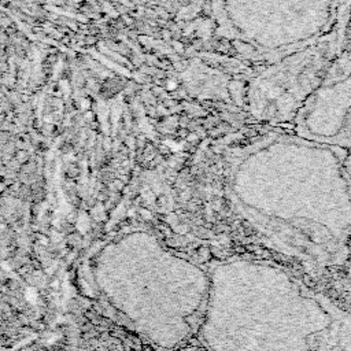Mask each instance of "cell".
<instances>
[{
	"label": "cell",
	"mask_w": 351,
	"mask_h": 351,
	"mask_svg": "<svg viewBox=\"0 0 351 351\" xmlns=\"http://www.w3.org/2000/svg\"><path fill=\"white\" fill-rule=\"evenodd\" d=\"M239 165V208L263 239L310 269L345 259L351 192L329 144L270 135L251 146Z\"/></svg>",
	"instance_id": "cell-1"
},
{
	"label": "cell",
	"mask_w": 351,
	"mask_h": 351,
	"mask_svg": "<svg viewBox=\"0 0 351 351\" xmlns=\"http://www.w3.org/2000/svg\"><path fill=\"white\" fill-rule=\"evenodd\" d=\"M243 297L233 309L236 349H351V315L283 269L243 265Z\"/></svg>",
	"instance_id": "cell-2"
},
{
	"label": "cell",
	"mask_w": 351,
	"mask_h": 351,
	"mask_svg": "<svg viewBox=\"0 0 351 351\" xmlns=\"http://www.w3.org/2000/svg\"><path fill=\"white\" fill-rule=\"evenodd\" d=\"M236 10L242 51L272 62L322 44L342 47L351 0H239Z\"/></svg>",
	"instance_id": "cell-3"
},
{
	"label": "cell",
	"mask_w": 351,
	"mask_h": 351,
	"mask_svg": "<svg viewBox=\"0 0 351 351\" xmlns=\"http://www.w3.org/2000/svg\"><path fill=\"white\" fill-rule=\"evenodd\" d=\"M339 55L340 46L322 44L268 62L251 81L252 114L276 124L295 121Z\"/></svg>",
	"instance_id": "cell-4"
},
{
	"label": "cell",
	"mask_w": 351,
	"mask_h": 351,
	"mask_svg": "<svg viewBox=\"0 0 351 351\" xmlns=\"http://www.w3.org/2000/svg\"><path fill=\"white\" fill-rule=\"evenodd\" d=\"M299 136L329 146L351 144V58L338 56L295 119Z\"/></svg>",
	"instance_id": "cell-5"
}]
</instances>
